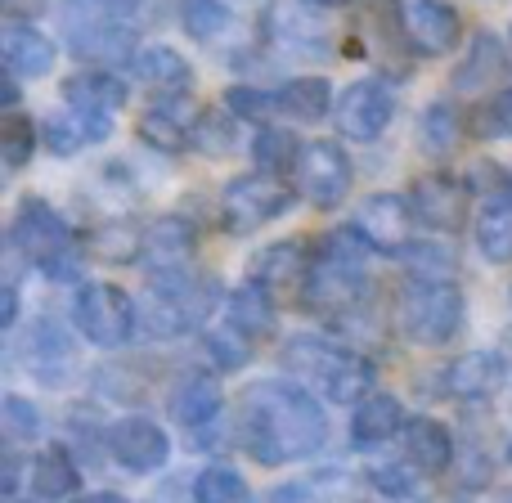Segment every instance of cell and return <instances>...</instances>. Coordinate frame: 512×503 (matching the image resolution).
<instances>
[{
	"label": "cell",
	"instance_id": "obj_38",
	"mask_svg": "<svg viewBox=\"0 0 512 503\" xmlns=\"http://www.w3.org/2000/svg\"><path fill=\"white\" fill-rule=\"evenodd\" d=\"M0 423H5V436H14V441H27V436L41 432V414H36L23 396H5V405H0Z\"/></svg>",
	"mask_w": 512,
	"mask_h": 503
},
{
	"label": "cell",
	"instance_id": "obj_13",
	"mask_svg": "<svg viewBox=\"0 0 512 503\" xmlns=\"http://www.w3.org/2000/svg\"><path fill=\"white\" fill-rule=\"evenodd\" d=\"M405 27H409V36L418 41V50H427V54L454 50L459 36H463V18H459V9H454L450 0H414L409 14H405Z\"/></svg>",
	"mask_w": 512,
	"mask_h": 503
},
{
	"label": "cell",
	"instance_id": "obj_8",
	"mask_svg": "<svg viewBox=\"0 0 512 503\" xmlns=\"http://www.w3.org/2000/svg\"><path fill=\"white\" fill-rule=\"evenodd\" d=\"M391 113H396V104H391V90L382 86V81H355V86L342 90V99H337V131L346 135V140H378L382 131H387Z\"/></svg>",
	"mask_w": 512,
	"mask_h": 503
},
{
	"label": "cell",
	"instance_id": "obj_12",
	"mask_svg": "<svg viewBox=\"0 0 512 503\" xmlns=\"http://www.w3.org/2000/svg\"><path fill=\"white\" fill-rule=\"evenodd\" d=\"M409 207L427 230H459L468 221V189L450 176H423L409 194Z\"/></svg>",
	"mask_w": 512,
	"mask_h": 503
},
{
	"label": "cell",
	"instance_id": "obj_6",
	"mask_svg": "<svg viewBox=\"0 0 512 503\" xmlns=\"http://www.w3.org/2000/svg\"><path fill=\"white\" fill-rule=\"evenodd\" d=\"M9 239H14V248L23 256H32L36 265H50V270L72 248V234H68V225H63V216L54 212L50 203H41V198H23V203H18Z\"/></svg>",
	"mask_w": 512,
	"mask_h": 503
},
{
	"label": "cell",
	"instance_id": "obj_9",
	"mask_svg": "<svg viewBox=\"0 0 512 503\" xmlns=\"http://www.w3.org/2000/svg\"><path fill=\"white\" fill-rule=\"evenodd\" d=\"M68 32H72V50H77L81 59L108 63V59H117V54H126V45H131L126 23L108 18L99 0H77V5L68 9Z\"/></svg>",
	"mask_w": 512,
	"mask_h": 503
},
{
	"label": "cell",
	"instance_id": "obj_47",
	"mask_svg": "<svg viewBox=\"0 0 512 503\" xmlns=\"http://www.w3.org/2000/svg\"><path fill=\"white\" fill-rule=\"evenodd\" d=\"M504 503H512V490H504Z\"/></svg>",
	"mask_w": 512,
	"mask_h": 503
},
{
	"label": "cell",
	"instance_id": "obj_44",
	"mask_svg": "<svg viewBox=\"0 0 512 503\" xmlns=\"http://www.w3.org/2000/svg\"><path fill=\"white\" fill-rule=\"evenodd\" d=\"M14 14H27V9H41V0H5Z\"/></svg>",
	"mask_w": 512,
	"mask_h": 503
},
{
	"label": "cell",
	"instance_id": "obj_34",
	"mask_svg": "<svg viewBox=\"0 0 512 503\" xmlns=\"http://www.w3.org/2000/svg\"><path fill=\"white\" fill-rule=\"evenodd\" d=\"M472 135L477 140H512V90H499L495 99L472 113Z\"/></svg>",
	"mask_w": 512,
	"mask_h": 503
},
{
	"label": "cell",
	"instance_id": "obj_16",
	"mask_svg": "<svg viewBox=\"0 0 512 503\" xmlns=\"http://www.w3.org/2000/svg\"><path fill=\"white\" fill-rule=\"evenodd\" d=\"M306 248L301 243H274V248L261 252V261H256L252 270V283L256 288H265L274 297V292H297L310 283V261L301 256Z\"/></svg>",
	"mask_w": 512,
	"mask_h": 503
},
{
	"label": "cell",
	"instance_id": "obj_1",
	"mask_svg": "<svg viewBox=\"0 0 512 503\" xmlns=\"http://www.w3.org/2000/svg\"><path fill=\"white\" fill-rule=\"evenodd\" d=\"M243 432H248L252 459L270 463V468L288 459H306L324 445V409L310 391L283 378H265L248 391Z\"/></svg>",
	"mask_w": 512,
	"mask_h": 503
},
{
	"label": "cell",
	"instance_id": "obj_5",
	"mask_svg": "<svg viewBox=\"0 0 512 503\" xmlns=\"http://www.w3.org/2000/svg\"><path fill=\"white\" fill-rule=\"evenodd\" d=\"M77 328L95 346H122L135 333V306L117 283H90L77 292Z\"/></svg>",
	"mask_w": 512,
	"mask_h": 503
},
{
	"label": "cell",
	"instance_id": "obj_42",
	"mask_svg": "<svg viewBox=\"0 0 512 503\" xmlns=\"http://www.w3.org/2000/svg\"><path fill=\"white\" fill-rule=\"evenodd\" d=\"M14 315H18V297L14 288H5V297H0V328H14Z\"/></svg>",
	"mask_w": 512,
	"mask_h": 503
},
{
	"label": "cell",
	"instance_id": "obj_30",
	"mask_svg": "<svg viewBox=\"0 0 512 503\" xmlns=\"http://www.w3.org/2000/svg\"><path fill=\"white\" fill-rule=\"evenodd\" d=\"M400 261L414 279H432V283H454V256L445 248H432V243H405L400 248Z\"/></svg>",
	"mask_w": 512,
	"mask_h": 503
},
{
	"label": "cell",
	"instance_id": "obj_18",
	"mask_svg": "<svg viewBox=\"0 0 512 503\" xmlns=\"http://www.w3.org/2000/svg\"><path fill=\"white\" fill-rule=\"evenodd\" d=\"M63 99H68L77 113H117L126 104V81L108 77V72H77V77L63 81Z\"/></svg>",
	"mask_w": 512,
	"mask_h": 503
},
{
	"label": "cell",
	"instance_id": "obj_37",
	"mask_svg": "<svg viewBox=\"0 0 512 503\" xmlns=\"http://www.w3.org/2000/svg\"><path fill=\"white\" fill-rule=\"evenodd\" d=\"M194 144H198L203 153H225V149H234V122H230V113H203V117H198Z\"/></svg>",
	"mask_w": 512,
	"mask_h": 503
},
{
	"label": "cell",
	"instance_id": "obj_21",
	"mask_svg": "<svg viewBox=\"0 0 512 503\" xmlns=\"http://www.w3.org/2000/svg\"><path fill=\"white\" fill-rule=\"evenodd\" d=\"M400 423H405V409H400L396 396H369L355 409L351 436H355V445H382L400 432Z\"/></svg>",
	"mask_w": 512,
	"mask_h": 503
},
{
	"label": "cell",
	"instance_id": "obj_35",
	"mask_svg": "<svg viewBox=\"0 0 512 503\" xmlns=\"http://www.w3.org/2000/svg\"><path fill=\"white\" fill-rule=\"evenodd\" d=\"M36 149V126L27 122L23 113H9L5 122H0V153H5V167L18 171L27 158H32Z\"/></svg>",
	"mask_w": 512,
	"mask_h": 503
},
{
	"label": "cell",
	"instance_id": "obj_41",
	"mask_svg": "<svg viewBox=\"0 0 512 503\" xmlns=\"http://www.w3.org/2000/svg\"><path fill=\"white\" fill-rule=\"evenodd\" d=\"M99 5H104V14H108V18H117V23H131V18L140 14L144 0H99Z\"/></svg>",
	"mask_w": 512,
	"mask_h": 503
},
{
	"label": "cell",
	"instance_id": "obj_24",
	"mask_svg": "<svg viewBox=\"0 0 512 503\" xmlns=\"http://www.w3.org/2000/svg\"><path fill=\"white\" fill-rule=\"evenodd\" d=\"M450 391L454 396H490V391H499V382H504V360H495V355L477 351V355H463V360L450 364Z\"/></svg>",
	"mask_w": 512,
	"mask_h": 503
},
{
	"label": "cell",
	"instance_id": "obj_45",
	"mask_svg": "<svg viewBox=\"0 0 512 503\" xmlns=\"http://www.w3.org/2000/svg\"><path fill=\"white\" fill-rule=\"evenodd\" d=\"M81 503H126L122 495H108V490H99V495H86Z\"/></svg>",
	"mask_w": 512,
	"mask_h": 503
},
{
	"label": "cell",
	"instance_id": "obj_19",
	"mask_svg": "<svg viewBox=\"0 0 512 503\" xmlns=\"http://www.w3.org/2000/svg\"><path fill=\"white\" fill-rule=\"evenodd\" d=\"M221 400H225L221 382L207 378V373H189L176 387V396H171V418H176L180 427H203L221 414Z\"/></svg>",
	"mask_w": 512,
	"mask_h": 503
},
{
	"label": "cell",
	"instance_id": "obj_43",
	"mask_svg": "<svg viewBox=\"0 0 512 503\" xmlns=\"http://www.w3.org/2000/svg\"><path fill=\"white\" fill-rule=\"evenodd\" d=\"M270 503H315L306 495V490H297V486H288V490H274V499Z\"/></svg>",
	"mask_w": 512,
	"mask_h": 503
},
{
	"label": "cell",
	"instance_id": "obj_27",
	"mask_svg": "<svg viewBox=\"0 0 512 503\" xmlns=\"http://www.w3.org/2000/svg\"><path fill=\"white\" fill-rule=\"evenodd\" d=\"M279 108L297 122H319L328 113V81L324 77H297L279 90Z\"/></svg>",
	"mask_w": 512,
	"mask_h": 503
},
{
	"label": "cell",
	"instance_id": "obj_4",
	"mask_svg": "<svg viewBox=\"0 0 512 503\" xmlns=\"http://www.w3.org/2000/svg\"><path fill=\"white\" fill-rule=\"evenodd\" d=\"M292 171H297V189L315 207H324V212L337 207V203H346V194H351V185H355L351 158H346V149H337L333 140L306 144Z\"/></svg>",
	"mask_w": 512,
	"mask_h": 503
},
{
	"label": "cell",
	"instance_id": "obj_46",
	"mask_svg": "<svg viewBox=\"0 0 512 503\" xmlns=\"http://www.w3.org/2000/svg\"><path fill=\"white\" fill-rule=\"evenodd\" d=\"M301 5H310V9H328V5H342V0H301Z\"/></svg>",
	"mask_w": 512,
	"mask_h": 503
},
{
	"label": "cell",
	"instance_id": "obj_32",
	"mask_svg": "<svg viewBox=\"0 0 512 503\" xmlns=\"http://www.w3.org/2000/svg\"><path fill=\"white\" fill-rule=\"evenodd\" d=\"M454 140H459V117H454L445 104H432L423 113V122H418V144H423V153L445 158V153L454 149Z\"/></svg>",
	"mask_w": 512,
	"mask_h": 503
},
{
	"label": "cell",
	"instance_id": "obj_29",
	"mask_svg": "<svg viewBox=\"0 0 512 503\" xmlns=\"http://www.w3.org/2000/svg\"><path fill=\"white\" fill-rule=\"evenodd\" d=\"M301 149H306V144H297L288 131H261L256 135V144H252V158H256V167H261L265 176H279V171L297 167Z\"/></svg>",
	"mask_w": 512,
	"mask_h": 503
},
{
	"label": "cell",
	"instance_id": "obj_26",
	"mask_svg": "<svg viewBox=\"0 0 512 503\" xmlns=\"http://www.w3.org/2000/svg\"><path fill=\"white\" fill-rule=\"evenodd\" d=\"M504 72H508V59H504V50H499V41L481 32L477 41H472L468 59H463L459 72H454V86H459V90H481L486 81L504 77Z\"/></svg>",
	"mask_w": 512,
	"mask_h": 503
},
{
	"label": "cell",
	"instance_id": "obj_36",
	"mask_svg": "<svg viewBox=\"0 0 512 503\" xmlns=\"http://www.w3.org/2000/svg\"><path fill=\"white\" fill-rule=\"evenodd\" d=\"M180 18H185V32L194 36V41H212V36L230 23V9H225L221 0H185Z\"/></svg>",
	"mask_w": 512,
	"mask_h": 503
},
{
	"label": "cell",
	"instance_id": "obj_17",
	"mask_svg": "<svg viewBox=\"0 0 512 503\" xmlns=\"http://www.w3.org/2000/svg\"><path fill=\"white\" fill-rule=\"evenodd\" d=\"M131 72L149 90H162V95H180V90L194 81L189 59H180V50H171V45H144V50H135Z\"/></svg>",
	"mask_w": 512,
	"mask_h": 503
},
{
	"label": "cell",
	"instance_id": "obj_14",
	"mask_svg": "<svg viewBox=\"0 0 512 503\" xmlns=\"http://www.w3.org/2000/svg\"><path fill=\"white\" fill-rule=\"evenodd\" d=\"M198 117H203V113H194V104H189V99L167 95V99H158V104L140 117V135H144V144H153V149L176 153L185 140H194Z\"/></svg>",
	"mask_w": 512,
	"mask_h": 503
},
{
	"label": "cell",
	"instance_id": "obj_7",
	"mask_svg": "<svg viewBox=\"0 0 512 503\" xmlns=\"http://www.w3.org/2000/svg\"><path fill=\"white\" fill-rule=\"evenodd\" d=\"M288 203H292V189L279 185L274 176H239V180H230V189L221 198L225 230L248 234L256 225L274 221L279 212H288Z\"/></svg>",
	"mask_w": 512,
	"mask_h": 503
},
{
	"label": "cell",
	"instance_id": "obj_39",
	"mask_svg": "<svg viewBox=\"0 0 512 503\" xmlns=\"http://www.w3.org/2000/svg\"><path fill=\"white\" fill-rule=\"evenodd\" d=\"M225 104H230V113L248 117V122H265V117L279 108V99L261 95V90H248V86H234L230 95H225Z\"/></svg>",
	"mask_w": 512,
	"mask_h": 503
},
{
	"label": "cell",
	"instance_id": "obj_15",
	"mask_svg": "<svg viewBox=\"0 0 512 503\" xmlns=\"http://www.w3.org/2000/svg\"><path fill=\"white\" fill-rule=\"evenodd\" d=\"M0 50H5V63L14 77H45L54 68V41L45 32H36L32 23H18V18H9L0 27Z\"/></svg>",
	"mask_w": 512,
	"mask_h": 503
},
{
	"label": "cell",
	"instance_id": "obj_23",
	"mask_svg": "<svg viewBox=\"0 0 512 503\" xmlns=\"http://www.w3.org/2000/svg\"><path fill=\"white\" fill-rule=\"evenodd\" d=\"M477 243L490 261H512V189L490 194L477 216Z\"/></svg>",
	"mask_w": 512,
	"mask_h": 503
},
{
	"label": "cell",
	"instance_id": "obj_31",
	"mask_svg": "<svg viewBox=\"0 0 512 503\" xmlns=\"http://www.w3.org/2000/svg\"><path fill=\"white\" fill-rule=\"evenodd\" d=\"M270 292L248 283V288H239L230 297V328H239V333H261V328H270Z\"/></svg>",
	"mask_w": 512,
	"mask_h": 503
},
{
	"label": "cell",
	"instance_id": "obj_28",
	"mask_svg": "<svg viewBox=\"0 0 512 503\" xmlns=\"http://www.w3.org/2000/svg\"><path fill=\"white\" fill-rule=\"evenodd\" d=\"M72 486H77V468H72V459L63 450H45L32 463V490L41 499H63L72 495Z\"/></svg>",
	"mask_w": 512,
	"mask_h": 503
},
{
	"label": "cell",
	"instance_id": "obj_40",
	"mask_svg": "<svg viewBox=\"0 0 512 503\" xmlns=\"http://www.w3.org/2000/svg\"><path fill=\"white\" fill-rule=\"evenodd\" d=\"M212 355H221L225 369H239V364H243V346H234L230 333H216L212 337Z\"/></svg>",
	"mask_w": 512,
	"mask_h": 503
},
{
	"label": "cell",
	"instance_id": "obj_22",
	"mask_svg": "<svg viewBox=\"0 0 512 503\" xmlns=\"http://www.w3.org/2000/svg\"><path fill=\"white\" fill-rule=\"evenodd\" d=\"M405 450L423 472H445L454 459V441H450V432H445V423H436V418H414V423H409Z\"/></svg>",
	"mask_w": 512,
	"mask_h": 503
},
{
	"label": "cell",
	"instance_id": "obj_33",
	"mask_svg": "<svg viewBox=\"0 0 512 503\" xmlns=\"http://www.w3.org/2000/svg\"><path fill=\"white\" fill-rule=\"evenodd\" d=\"M194 499L198 503H248V481L234 468H207L203 477L194 481Z\"/></svg>",
	"mask_w": 512,
	"mask_h": 503
},
{
	"label": "cell",
	"instance_id": "obj_2",
	"mask_svg": "<svg viewBox=\"0 0 512 503\" xmlns=\"http://www.w3.org/2000/svg\"><path fill=\"white\" fill-rule=\"evenodd\" d=\"M283 364L292 373L310 382L324 400H337V405H355V400H369L373 387V369L360 360V355L342 351L333 342H319V337H301L283 351Z\"/></svg>",
	"mask_w": 512,
	"mask_h": 503
},
{
	"label": "cell",
	"instance_id": "obj_3",
	"mask_svg": "<svg viewBox=\"0 0 512 503\" xmlns=\"http://www.w3.org/2000/svg\"><path fill=\"white\" fill-rule=\"evenodd\" d=\"M400 324L418 346H445L463 328V292L454 283L414 279L400 297Z\"/></svg>",
	"mask_w": 512,
	"mask_h": 503
},
{
	"label": "cell",
	"instance_id": "obj_10",
	"mask_svg": "<svg viewBox=\"0 0 512 503\" xmlns=\"http://www.w3.org/2000/svg\"><path fill=\"white\" fill-rule=\"evenodd\" d=\"M108 450L131 472H158L167 463L171 445L162 436V427L149 423V418H122V423L108 427Z\"/></svg>",
	"mask_w": 512,
	"mask_h": 503
},
{
	"label": "cell",
	"instance_id": "obj_20",
	"mask_svg": "<svg viewBox=\"0 0 512 503\" xmlns=\"http://www.w3.org/2000/svg\"><path fill=\"white\" fill-rule=\"evenodd\" d=\"M108 131H113V117L104 113H54L50 122H45V144H50L59 158H68V153H77L81 144L90 140H108Z\"/></svg>",
	"mask_w": 512,
	"mask_h": 503
},
{
	"label": "cell",
	"instance_id": "obj_11",
	"mask_svg": "<svg viewBox=\"0 0 512 503\" xmlns=\"http://www.w3.org/2000/svg\"><path fill=\"white\" fill-rule=\"evenodd\" d=\"M409 212H414V207H409L405 198H396V194H373V198H364V203H360V212H355V225H351V230L360 234V239L369 243L373 252H400V248H405Z\"/></svg>",
	"mask_w": 512,
	"mask_h": 503
},
{
	"label": "cell",
	"instance_id": "obj_48",
	"mask_svg": "<svg viewBox=\"0 0 512 503\" xmlns=\"http://www.w3.org/2000/svg\"><path fill=\"white\" fill-rule=\"evenodd\" d=\"M508 459H512V445H508Z\"/></svg>",
	"mask_w": 512,
	"mask_h": 503
},
{
	"label": "cell",
	"instance_id": "obj_25",
	"mask_svg": "<svg viewBox=\"0 0 512 503\" xmlns=\"http://www.w3.org/2000/svg\"><path fill=\"white\" fill-rule=\"evenodd\" d=\"M144 252L153 261V274H167V270H180L185 256L194 252V230L185 221H158L144 239Z\"/></svg>",
	"mask_w": 512,
	"mask_h": 503
}]
</instances>
